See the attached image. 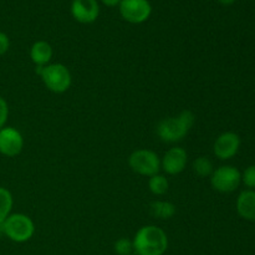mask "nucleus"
Instances as JSON below:
<instances>
[{"label":"nucleus","mask_w":255,"mask_h":255,"mask_svg":"<svg viewBox=\"0 0 255 255\" xmlns=\"http://www.w3.org/2000/svg\"><path fill=\"white\" fill-rule=\"evenodd\" d=\"M241 147V138L234 132H224L219 134L213 144V153L221 161L231 159L238 153Z\"/></svg>","instance_id":"10"},{"label":"nucleus","mask_w":255,"mask_h":255,"mask_svg":"<svg viewBox=\"0 0 255 255\" xmlns=\"http://www.w3.org/2000/svg\"><path fill=\"white\" fill-rule=\"evenodd\" d=\"M149 212L154 218H158L161 221H168L173 218L177 213V208L172 202L168 201H153L149 206Z\"/></svg>","instance_id":"14"},{"label":"nucleus","mask_w":255,"mask_h":255,"mask_svg":"<svg viewBox=\"0 0 255 255\" xmlns=\"http://www.w3.org/2000/svg\"><path fill=\"white\" fill-rule=\"evenodd\" d=\"M192 168H193L194 173H196L198 177H202V178L211 177L214 171L213 162L206 156H201L198 157V158L194 159Z\"/></svg>","instance_id":"17"},{"label":"nucleus","mask_w":255,"mask_h":255,"mask_svg":"<svg viewBox=\"0 0 255 255\" xmlns=\"http://www.w3.org/2000/svg\"><path fill=\"white\" fill-rule=\"evenodd\" d=\"M131 255H136V254H131Z\"/></svg>","instance_id":"24"},{"label":"nucleus","mask_w":255,"mask_h":255,"mask_svg":"<svg viewBox=\"0 0 255 255\" xmlns=\"http://www.w3.org/2000/svg\"><path fill=\"white\" fill-rule=\"evenodd\" d=\"M242 182H243L244 186L248 187V188H255V164L247 167L246 171L242 174Z\"/></svg>","instance_id":"19"},{"label":"nucleus","mask_w":255,"mask_h":255,"mask_svg":"<svg viewBox=\"0 0 255 255\" xmlns=\"http://www.w3.org/2000/svg\"><path fill=\"white\" fill-rule=\"evenodd\" d=\"M54 55L52 46L45 40H37L30 47V59L36 67L46 66L50 64Z\"/></svg>","instance_id":"12"},{"label":"nucleus","mask_w":255,"mask_h":255,"mask_svg":"<svg viewBox=\"0 0 255 255\" xmlns=\"http://www.w3.org/2000/svg\"><path fill=\"white\" fill-rule=\"evenodd\" d=\"M36 74L41 77L45 87L54 94H65L71 87V72L64 64L56 62L36 67Z\"/></svg>","instance_id":"3"},{"label":"nucleus","mask_w":255,"mask_h":255,"mask_svg":"<svg viewBox=\"0 0 255 255\" xmlns=\"http://www.w3.org/2000/svg\"><path fill=\"white\" fill-rule=\"evenodd\" d=\"M9 119V105L4 97L0 96V129L6 126Z\"/></svg>","instance_id":"20"},{"label":"nucleus","mask_w":255,"mask_h":255,"mask_svg":"<svg viewBox=\"0 0 255 255\" xmlns=\"http://www.w3.org/2000/svg\"><path fill=\"white\" fill-rule=\"evenodd\" d=\"M10 47V39L5 32L0 31V56L5 55Z\"/></svg>","instance_id":"21"},{"label":"nucleus","mask_w":255,"mask_h":255,"mask_svg":"<svg viewBox=\"0 0 255 255\" xmlns=\"http://www.w3.org/2000/svg\"><path fill=\"white\" fill-rule=\"evenodd\" d=\"M237 212L243 219L255 222V191H243L237 198Z\"/></svg>","instance_id":"13"},{"label":"nucleus","mask_w":255,"mask_h":255,"mask_svg":"<svg viewBox=\"0 0 255 255\" xmlns=\"http://www.w3.org/2000/svg\"><path fill=\"white\" fill-rule=\"evenodd\" d=\"M122 19L129 24H142L152 14V5L148 0H121L119 5Z\"/></svg>","instance_id":"7"},{"label":"nucleus","mask_w":255,"mask_h":255,"mask_svg":"<svg viewBox=\"0 0 255 255\" xmlns=\"http://www.w3.org/2000/svg\"><path fill=\"white\" fill-rule=\"evenodd\" d=\"M188 153L182 147H172L161 158V169L168 176H177L186 169Z\"/></svg>","instance_id":"9"},{"label":"nucleus","mask_w":255,"mask_h":255,"mask_svg":"<svg viewBox=\"0 0 255 255\" xmlns=\"http://www.w3.org/2000/svg\"><path fill=\"white\" fill-rule=\"evenodd\" d=\"M169 182L163 174H153L148 178V189L154 196H163L168 192Z\"/></svg>","instance_id":"16"},{"label":"nucleus","mask_w":255,"mask_h":255,"mask_svg":"<svg viewBox=\"0 0 255 255\" xmlns=\"http://www.w3.org/2000/svg\"><path fill=\"white\" fill-rule=\"evenodd\" d=\"M0 231L11 242L25 243L29 242L35 234V224L26 214L11 213L0 226Z\"/></svg>","instance_id":"4"},{"label":"nucleus","mask_w":255,"mask_h":255,"mask_svg":"<svg viewBox=\"0 0 255 255\" xmlns=\"http://www.w3.org/2000/svg\"><path fill=\"white\" fill-rule=\"evenodd\" d=\"M12 206H14V198L11 192L7 188L0 187V226L11 214Z\"/></svg>","instance_id":"15"},{"label":"nucleus","mask_w":255,"mask_h":255,"mask_svg":"<svg viewBox=\"0 0 255 255\" xmlns=\"http://www.w3.org/2000/svg\"><path fill=\"white\" fill-rule=\"evenodd\" d=\"M218 1L223 5H232L236 0H218Z\"/></svg>","instance_id":"23"},{"label":"nucleus","mask_w":255,"mask_h":255,"mask_svg":"<svg viewBox=\"0 0 255 255\" xmlns=\"http://www.w3.org/2000/svg\"><path fill=\"white\" fill-rule=\"evenodd\" d=\"M71 15L80 24H92L100 15L97 0H72Z\"/></svg>","instance_id":"11"},{"label":"nucleus","mask_w":255,"mask_h":255,"mask_svg":"<svg viewBox=\"0 0 255 255\" xmlns=\"http://www.w3.org/2000/svg\"><path fill=\"white\" fill-rule=\"evenodd\" d=\"M114 251L117 255L133 254V243L128 238H120L115 242Z\"/></svg>","instance_id":"18"},{"label":"nucleus","mask_w":255,"mask_h":255,"mask_svg":"<svg viewBox=\"0 0 255 255\" xmlns=\"http://www.w3.org/2000/svg\"><path fill=\"white\" fill-rule=\"evenodd\" d=\"M242 183V173L233 166H221L214 169L211 176L213 189L221 193H232Z\"/></svg>","instance_id":"6"},{"label":"nucleus","mask_w":255,"mask_h":255,"mask_svg":"<svg viewBox=\"0 0 255 255\" xmlns=\"http://www.w3.org/2000/svg\"><path fill=\"white\" fill-rule=\"evenodd\" d=\"M196 122V115L191 110H184L177 116L161 120L156 126V134L164 143H177L182 141Z\"/></svg>","instance_id":"2"},{"label":"nucleus","mask_w":255,"mask_h":255,"mask_svg":"<svg viewBox=\"0 0 255 255\" xmlns=\"http://www.w3.org/2000/svg\"><path fill=\"white\" fill-rule=\"evenodd\" d=\"M101 2L107 7H116L119 6L121 0H101Z\"/></svg>","instance_id":"22"},{"label":"nucleus","mask_w":255,"mask_h":255,"mask_svg":"<svg viewBox=\"0 0 255 255\" xmlns=\"http://www.w3.org/2000/svg\"><path fill=\"white\" fill-rule=\"evenodd\" d=\"M24 148V137L21 132L11 126L0 129V154L5 157H16Z\"/></svg>","instance_id":"8"},{"label":"nucleus","mask_w":255,"mask_h":255,"mask_svg":"<svg viewBox=\"0 0 255 255\" xmlns=\"http://www.w3.org/2000/svg\"><path fill=\"white\" fill-rule=\"evenodd\" d=\"M132 243L136 255H163L168 249V237L162 228L149 224L136 232Z\"/></svg>","instance_id":"1"},{"label":"nucleus","mask_w":255,"mask_h":255,"mask_svg":"<svg viewBox=\"0 0 255 255\" xmlns=\"http://www.w3.org/2000/svg\"><path fill=\"white\" fill-rule=\"evenodd\" d=\"M128 166L134 173L149 178L161 171V158L152 149L139 148L129 154Z\"/></svg>","instance_id":"5"}]
</instances>
